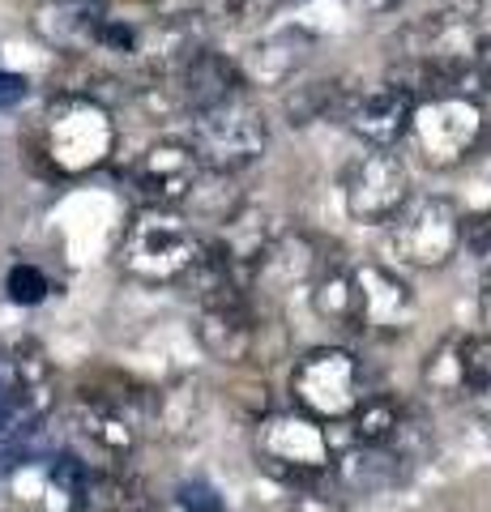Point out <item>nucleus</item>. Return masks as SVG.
<instances>
[{"label": "nucleus", "mask_w": 491, "mask_h": 512, "mask_svg": "<svg viewBox=\"0 0 491 512\" xmlns=\"http://www.w3.org/2000/svg\"><path fill=\"white\" fill-rule=\"evenodd\" d=\"M0 431H18V384L9 350H0Z\"/></svg>", "instance_id": "obj_26"}, {"label": "nucleus", "mask_w": 491, "mask_h": 512, "mask_svg": "<svg viewBox=\"0 0 491 512\" xmlns=\"http://www.w3.org/2000/svg\"><path fill=\"white\" fill-rule=\"evenodd\" d=\"M5 291H9L13 303H22V308H35V303L47 299V291H52V286H47L43 269H35V265H13L9 278H5Z\"/></svg>", "instance_id": "obj_23"}, {"label": "nucleus", "mask_w": 491, "mask_h": 512, "mask_svg": "<svg viewBox=\"0 0 491 512\" xmlns=\"http://www.w3.org/2000/svg\"><path fill=\"white\" fill-rule=\"evenodd\" d=\"M188 146L197 150L205 171L235 175V171L252 167L269 150V120L244 94V99H231L223 107L193 116V141H188Z\"/></svg>", "instance_id": "obj_5"}, {"label": "nucleus", "mask_w": 491, "mask_h": 512, "mask_svg": "<svg viewBox=\"0 0 491 512\" xmlns=\"http://www.w3.org/2000/svg\"><path fill=\"white\" fill-rule=\"evenodd\" d=\"M470 158H479L483 171L491 175V120L483 124V137H479V146H474V154H470Z\"/></svg>", "instance_id": "obj_30"}, {"label": "nucleus", "mask_w": 491, "mask_h": 512, "mask_svg": "<svg viewBox=\"0 0 491 512\" xmlns=\"http://www.w3.org/2000/svg\"><path fill=\"white\" fill-rule=\"evenodd\" d=\"M410 201V167L398 150H363L342 175V205L351 222L385 227Z\"/></svg>", "instance_id": "obj_10"}, {"label": "nucleus", "mask_w": 491, "mask_h": 512, "mask_svg": "<svg viewBox=\"0 0 491 512\" xmlns=\"http://www.w3.org/2000/svg\"><path fill=\"white\" fill-rule=\"evenodd\" d=\"M453 402L491 419V338H466L457 346V393Z\"/></svg>", "instance_id": "obj_20"}, {"label": "nucleus", "mask_w": 491, "mask_h": 512, "mask_svg": "<svg viewBox=\"0 0 491 512\" xmlns=\"http://www.w3.org/2000/svg\"><path fill=\"white\" fill-rule=\"evenodd\" d=\"M410 466H415V461L398 453L393 444H380V448L351 444L346 453L334 457V483L346 495H376V491L398 487Z\"/></svg>", "instance_id": "obj_16"}, {"label": "nucleus", "mask_w": 491, "mask_h": 512, "mask_svg": "<svg viewBox=\"0 0 491 512\" xmlns=\"http://www.w3.org/2000/svg\"><path fill=\"white\" fill-rule=\"evenodd\" d=\"M197 342L210 359L218 363H257L261 342H265V320L252 303V291L227 286V291L201 295L197 299Z\"/></svg>", "instance_id": "obj_9"}, {"label": "nucleus", "mask_w": 491, "mask_h": 512, "mask_svg": "<svg viewBox=\"0 0 491 512\" xmlns=\"http://www.w3.org/2000/svg\"><path fill=\"white\" fill-rule=\"evenodd\" d=\"M462 252V210L457 201L427 192L402 205L389 231V256L406 269H445Z\"/></svg>", "instance_id": "obj_6"}, {"label": "nucleus", "mask_w": 491, "mask_h": 512, "mask_svg": "<svg viewBox=\"0 0 491 512\" xmlns=\"http://www.w3.org/2000/svg\"><path fill=\"white\" fill-rule=\"evenodd\" d=\"M86 478H90V466H86L82 457H73V453H56L52 457V483L65 491L69 500H73V495H82Z\"/></svg>", "instance_id": "obj_25"}, {"label": "nucleus", "mask_w": 491, "mask_h": 512, "mask_svg": "<svg viewBox=\"0 0 491 512\" xmlns=\"http://www.w3.org/2000/svg\"><path fill=\"white\" fill-rule=\"evenodd\" d=\"M35 146H39V158L56 175L77 180V175L99 171L116 154V120L94 94H82V90L56 94L39 116Z\"/></svg>", "instance_id": "obj_1"}, {"label": "nucleus", "mask_w": 491, "mask_h": 512, "mask_svg": "<svg viewBox=\"0 0 491 512\" xmlns=\"http://www.w3.org/2000/svg\"><path fill=\"white\" fill-rule=\"evenodd\" d=\"M410 0H363V9L368 13H380V18H385V13H398V9H406Z\"/></svg>", "instance_id": "obj_31"}, {"label": "nucleus", "mask_w": 491, "mask_h": 512, "mask_svg": "<svg viewBox=\"0 0 491 512\" xmlns=\"http://www.w3.org/2000/svg\"><path fill=\"white\" fill-rule=\"evenodd\" d=\"M479 312H483V325L491 329V269H487V278H483V291H479ZM491 338V333H487Z\"/></svg>", "instance_id": "obj_32"}, {"label": "nucleus", "mask_w": 491, "mask_h": 512, "mask_svg": "<svg viewBox=\"0 0 491 512\" xmlns=\"http://www.w3.org/2000/svg\"><path fill=\"white\" fill-rule=\"evenodd\" d=\"M470 60H474V73H479L483 90H491V39H479V43H474Z\"/></svg>", "instance_id": "obj_28"}, {"label": "nucleus", "mask_w": 491, "mask_h": 512, "mask_svg": "<svg viewBox=\"0 0 491 512\" xmlns=\"http://www.w3.org/2000/svg\"><path fill=\"white\" fill-rule=\"evenodd\" d=\"M205 252V239L193 231L180 210H158V205H141L129 218L120 235L116 265L133 282L146 286H184V278L197 269Z\"/></svg>", "instance_id": "obj_2"}, {"label": "nucleus", "mask_w": 491, "mask_h": 512, "mask_svg": "<svg viewBox=\"0 0 491 512\" xmlns=\"http://www.w3.org/2000/svg\"><path fill=\"white\" fill-rule=\"evenodd\" d=\"M325 265L329 261L321 256V248H316L304 231H278L274 239H269V248L261 256V265H257V282L252 286H257V291L261 286L282 291V286H295V282H312Z\"/></svg>", "instance_id": "obj_18"}, {"label": "nucleus", "mask_w": 491, "mask_h": 512, "mask_svg": "<svg viewBox=\"0 0 491 512\" xmlns=\"http://www.w3.org/2000/svg\"><path fill=\"white\" fill-rule=\"evenodd\" d=\"M150 94H163V111H184V116H201V111H214L231 99H244L248 82L240 73V60H231L227 52L201 43L193 56L163 82H146V99Z\"/></svg>", "instance_id": "obj_8"}, {"label": "nucleus", "mask_w": 491, "mask_h": 512, "mask_svg": "<svg viewBox=\"0 0 491 512\" xmlns=\"http://www.w3.org/2000/svg\"><path fill=\"white\" fill-rule=\"evenodd\" d=\"M368 397L363 367L346 346H316L291 367V402L316 423H346Z\"/></svg>", "instance_id": "obj_4"}, {"label": "nucleus", "mask_w": 491, "mask_h": 512, "mask_svg": "<svg viewBox=\"0 0 491 512\" xmlns=\"http://www.w3.org/2000/svg\"><path fill=\"white\" fill-rule=\"evenodd\" d=\"M205 180V167L197 150L180 137H163L137 158L133 167V188L141 192L146 205H158V210H176L184 205Z\"/></svg>", "instance_id": "obj_12"}, {"label": "nucleus", "mask_w": 491, "mask_h": 512, "mask_svg": "<svg viewBox=\"0 0 491 512\" xmlns=\"http://www.w3.org/2000/svg\"><path fill=\"white\" fill-rule=\"evenodd\" d=\"M201 384L197 380H180L154 397V423H163L167 431H188L201 419Z\"/></svg>", "instance_id": "obj_22"}, {"label": "nucleus", "mask_w": 491, "mask_h": 512, "mask_svg": "<svg viewBox=\"0 0 491 512\" xmlns=\"http://www.w3.org/2000/svg\"><path fill=\"white\" fill-rule=\"evenodd\" d=\"M483 124H487V111L479 99H419L406 137L423 167L453 171L474 154Z\"/></svg>", "instance_id": "obj_7"}, {"label": "nucleus", "mask_w": 491, "mask_h": 512, "mask_svg": "<svg viewBox=\"0 0 491 512\" xmlns=\"http://www.w3.org/2000/svg\"><path fill=\"white\" fill-rule=\"evenodd\" d=\"M410 116H415V99L398 86H376V90H355L351 107H346V124L368 150H393L406 137Z\"/></svg>", "instance_id": "obj_13"}, {"label": "nucleus", "mask_w": 491, "mask_h": 512, "mask_svg": "<svg viewBox=\"0 0 491 512\" xmlns=\"http://www.w3.org/2000/svg\"><path fill=\"white\" fill-rule=\"evenodd\" d=\"M252 444H257L261 466L291 491H308L334 478V431L299 410H278L257 419Z\"/></svg>", "instance_id": "obj_3"}, {"label": "nucleus", "mask_w": 491, "mask_h": 512, "mask_svg": "<svg viewBox=\"0 0 491 512\" xmlns=\"http://www.w3.org/2000/svg\"><path fill=\"white\" fill-rule=\"evenodd\" d=\"M312 47H316L312 30H304L299 22L282 26V30L265 35L257 47H252L248 60H240V73H244L248 86H291L295 73L308 64Z\"/></svg>", "instance_id": "obj_15"}, {"label": "nucleus", "mask_w": 491, "mask_h": 512, "mask_svg": "<svg viewBox=\"0 0 491 512\" xmlns=\"http://www.w3.org/2000/svg\"><path fill=\"white\" fill-rule=\"evenodd\" d=\"M406 419V406L389 393H368L363 406L346 419V444H359V448H380V444H393L398 427Z\"/></svg>", "instance_id": "obj_21"}, {"label": "nucleus", "mask_w": 491, "mask_h": 512, "mask_svg": "<svg viewBox=\"0 0 491 512\" xmlns=\"http://www.w3.org/2000/svg\"><path fill=\"white\" fill-rule=\"evenodd\" d=\"M73 427L82 431L94 448H103L107 457H129L137 448V431H141L133 419H124L116 406L99 402V397H86V393L77 397V406H73Z\"/></svg>", "instance_id": "obj_19"}, {"label": "nucleus", "mask_w": 491, "mask_h": 512, "mask_svg": "<svg viewBox=\"0 0 491 512\" xmlns=\"http://www.w3.org/2000/svg\"><path fill=\"white\" fill-rule=\"evenodd\" d=\"M137 5H150V0H137Z\"/></svg>", "instance_id": "obj_33"}, {"label": "nucleus", "mask_w": 491, "mask_h": 512, "mask_svg": "<svg viewBox=\"0 0 491 512\" xmlns=\"http://www.w3.org/2000/svg\"><path fill=\"white\" fill-rule=\"evenodd\" d=\"M180 508L184 512H223V500H218V491L205 487V483H184L180 487Z\"/></svg>", "instance_id": "obj_27"}, {"label": "nucleus", "mask_w": 491, "mask_h": 512, "mask_svg": "<svg viewBox=\"0 0 491 512\" xmlns=\"http://www.w3.org/2000/svg\"><path fill=\"white\" fill-rule=\"evenodd\" d=\"M419 299L393 265L359 261L351 265V329L359 333H406L415 325Z\"/></svg>", "instance_id": "obj_11"}, {"label": "nucleus", "mask_w": 491, "mask_h": 512, "mask_svg": "<svg viewBox=\"0 0 491 512\" xmlns=\"http://www.w3.org/2000/svg\"><path fill=\"white\" fill-rule=\"evenodd\" d=\"M22 94H26V77H18V73H5V69H0V107L18 103Z\"/></svg>", "instance_id": "obj_29"}, {"label": "nucleus", "mask_w": 491, "mask_h": 512, "mask_svg": "<svg viewBox=\"0 0 491 512\" xmlns=\"http://www.w3.org/2000/svg\"><path fill=\"white\" fill-rule=\"evenodd\" d=\"M462 248L474 256H491V201L462 214Z\"/></svg>", "instance_id": "obj_24"}, {"label": "nucleus", "mask_w": 491, "mask_h": 512, "mask_svg": "<svg viewBox=\"0 0 491 512\" xmlns=\"http://www.w3.org/2000/svg\"><path fill=\"white\" fill-rule=\"evenodd\" d=\"M107 22L112 18H107L103 0H43V9L35 13V30L43 35V43L69 56L99 52Z\"/></svg>", "instance_id": "obj_14"}, {"label": "nucleus", "mask_w": 491, "mask_h": 512, "mask_svg": "<svg viewBox=\"0 0 491 512\" xmlns=\"http://www.w3.org/2000/svg\"><path fill=\"white\" fill-rule=\"evenodd\" d=\"M13 384H18V431H35L56 406V372L39 342H18L9 350Z\"/></svg>", "instance_id": "obj_17"}]
</instances>
